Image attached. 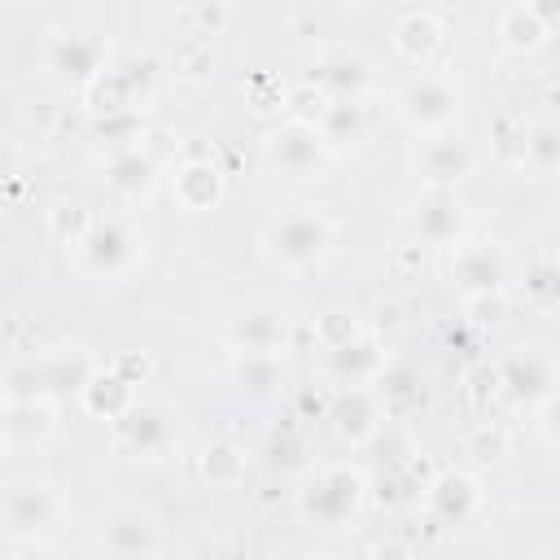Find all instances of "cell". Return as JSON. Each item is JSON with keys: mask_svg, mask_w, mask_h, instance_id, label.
Returning <instances> with one entry per match:
<instances>
[{"mask_svg": "<svg viewBox=\"0 0 560 560\" xmlns=\"http://www.w3.org/2000/svg\"><path fill=\"white\" fill-rule=\"evenodd\" d=\"M258 249L280 271H311L337 249V219L319 206H293L262 228Z\"/></svg>", "mask_w": 560, "mask_h": 560, "instance_id": "obj_1", "label": "cell"}, {"mask_svg": "<svg viewBox=\"0 0 560 560\" xmlns=\"http://www.w3.org/2000/svg\"><path fill=\"white\" fill-rule=\"evenodd\" d=\"M368 499V477L354 464H324L298 490V512L311 529H346Z\"/></svg>", "mask_w": 560, "mask_h": 560, "instance_id": "obj_2", "label": "cell"}, {"mask_svg": "<svg viewBox=\"0 0 560 560\" xmlns=\"http://www.w3.org/2000/svg\"><path fill=\"white\" fill-rule=\"evenodd\" d=\"M394 109L416 136L451 131L464 114V83L451 70H420L398 88Z\"/></svg>", "mask_w": 560, "mask_h": 560, "instance_id": "obj_3", "label": "cell"}, {"mask_svg": "<svg viewBox=\"0 0 560 560\" xmlns=\"http://www.w3.org/2000/svg\"><path fill=\"white\" fill-rule=\"evenodd\" d=\"M92 372H96V363L79 346H61V350L39 354V359H13L4 368V398H61V394H79Z\"/></svg>", "mask_w": 560, "mask_h": 560, "instance_id": "obj_4", "label": "cell"}, {"mask_svg": "<svg viewBox=\"0 0 560 560\" xmlns=\"http://www.w3.org/2000/svg\"><path fill=\"white\" fill-rule=\"evenodd\" d=\"M66 503L44 477H13L0 494V529L9 542H39L57 529Z\"/></svg>", "mask_w": 560, "mask_h": 560, "instance_id": "obj_5", "label": "cell"}, {"mask_svg": "<svg viewBox=\"0 0 560 560\" xmlns=\"http://www.w3.org/2000/svg\"><path fill=\"white\" fill-rule=\"evenodd\" d=\"M114 438L136 459H166L184 438V416L166 398H136L114 420Z\"/></svg>", "mask_w": 560, "mask_h": 560, "instance_id": "obj_6", "label": "cell"}, {"mask_svg": "<svg viewBox=\"0 0 560 560\" xmlns=\"http://www.w3.org/2000/svg\"><path fill=\"white\" fill-rule=\"evenodd\" d=\"M262 158H267V166H271L276 175H284V179H319V175L328 171V162H332V149H328V140L319 136L315 122H306V118H284V122L267 127V136H262Z\"/></svg>", "mask_w": 560, "mask_h": 560, "instance_id": "obj_7", "label": "cell"}, {"mask_svg": "<svg viewBox=\"0 0 560 560\" xmlns=\"http://www.w3.org/2000/svg\"><path fill=\"white\" fill-rule=\"evenodd\" d=\"M74 262L92 280H122L140 262V236L127 219H114V214L92 219V228L74 245Z\"/></svg>", "mask_w": 560, "mask_h": 560, "instance_id": "obj_8", "label": "cell"}, {"mask_svg": "<svg viewBox=\"0 0 560 560\" xmlns=\"http://www.w3.org/2000/svg\"><path fill=\"white\" fill-rule=\"evenodd\" d=\"M153 74H158V61H153V57H140V52H131V57L105 66V70L83 88L88 114H92V118H109V114L136 109V105L149 96Z\"/></svg>", "mask_w": 560, "mask_h": 560, "instance_id": "obj_9", "label": "cell"}, {"mask_svg": "<svg viewBox=\"0 0 560 560\" xmlns=\"http://www.w3.org/2000/svg\"><path fill=\"white\" fill-rule=\"evenodd\" d=\"M499 381H503V394L538 407L560 385V354L542 341H521L499 359Z\"/></svg>", "mask_w": 560, "mask_h": 560, "instance_id": "obj_10", "label": "cell"}, {"mask_svg": "<svg viewBox=\"0 0 560 560\" xmlns=\"http://www.w3.org/2000/svg\"><path fill=\"white\" fill-rule=\"evenodd\" d=\"M105 66H109V44L101 35H88V31H61L44 48V70L57 88L83 92Z\"/></svg>", "mask_w": 560, "mask_h": 560, "instance_id": "obj_11", "label": "cell"}, {"mask_svg": "<svg viewBox=\"0 0 560 560\" xmlns=\"http://www.w3.org/2000/svg\"><path fill=\"white\" fill-rule=\"evenodd\" d=\"M472 166H477L472 140H464L455 127L438 131V136H420V144L411 153V175L424 188H455L472 175Z\"/></svg>", "mask_w": 560, "mask_h": 560, "instance_id": "obj_12", "label": "cell"}, {"mask_svg": "<svg viewBox=\"0 0 560 560\" xmlns=\"http://www.w3.org/2000/svg\"><path fill=\"white\" fill-rule=\"evenodd\" d=\"M407 228L420 245H459L468 232V206L455 188H424L407 210Z\"/></svg>", "mask_w": 560, "mask_h": 560, "instance_id": "obj_13", "label": "cell"}, {"mask_svg": "<svg viewBox=\"0 0 560 560\" xmlns=\"http://www.w3.org/2000/svg\"><path fill=\"white\" fill-rule=\"evenodd\" d=\"M96 551L101 556H118V560H136V556H158L162 551V529L149 512L140 508H109L96 525Z\"/></svg>", "mask_w": 560, "mask_h": 560, "instance_id": "obj_14", "label": "cell"}, {"mask_svg": "<svg viewBox=\"0 0 560 560\" xmlns=\"http://www.w3.org/2000/svg\"><path fill=\"white\" fill-rule=\"evenodd\" d=\"M451 284L455 293H503L508 284V254L499 241H459L451 254Z\"/></svg>", "mask_w": 560, "mask_h": 560, "instance_id": "obj_15", "label": "cell"}, {"mask_svg": "<svg viewBox=\"0 0 560 560\" xmlns=\"http://www.w3.org/2000/svg\"><path fill=\"white\" fill-rule=\"evenodd\" d=\"M223 341L232 350H262V354H284L289 350V315L267 306V302H249L236 306L223 324Z\"/></svg>", "mask_w": 560, "mask_h": 560, "instance_id": "obj_16", "label": "cell"}, {"mask_svg": "<svg viewBox=\"0 0 560 560\" xmlns=\"http://www.w3.org/2000/svg\"><path fill=\"white\" fill-rule=\"evenodd\" d=\"M385 402L376 394V385H341L332 398H328V424L341 442L359 446L368 438H376L381 420H385Z\"/></svg>", "mask_w": 560, "mask_h": 560, "instance_id": "obj_17", "label": "cell"}, {"mask_svg": "<svg viewBox=\"0 0 560 560\" xmlns=\"http://www.w3.org/2000/svg\"><path fill=\"white\" fill-rule=\"evenodd\" d=\"M311 83L324 96H368L372 92V61L359 48H319L311 61Z\"/></svg>", "mask_w": 560, "mask_h": 560, "instance_id": "obj_18", "label": "cell"}, {"mask_svg": "<svg viewBox=\"0 0 560 560\" xmlns=\"http://www.w3.org/2000/svg\"><path fill=\"white\" fill-rule=\"evenodd\" d=\"M315 127H319V136L328 140L332 158L363 149V140L372 136V109H368V96H328V105L319 109Z\"/></svg>", "mask_w": 560, "mask_h": 560, "instance_id": "obj_19", "label": "cell"}, {"mask_svg": "<svg viewBox=\"0 0 560 560\" xmlns=\"http://www.w3.org/2000/svg\"><path fill=\"white\" fill-rule=\"evenodd\" d=\"M477 503H481V486H477V477L464 472V468H446V472H438V477L429 481V490H424V508H429V516H433L438 525H446V529L464 525V521L477 512Z\"/></svg>", "mask_w": 560, "mask_h": 560, "instance_id": "obj_20", "label": "cell"}, {"mask_svg": "<svg viewBox=\"0 0 560 560\" xmlns=\"http://www.w3.org/2000/svg\"><path fill=\"white\" fill-rule=\"evenodd\" d=\"M385 368H389V359H385V350L372 332H359V337L324 350V372L337 385H372Z\"/></svg>", "mask_w": 560, "mask_h": 560, "instance_id": "obj_21", "label": "cell"}, {"mask_svg": "<svg viewBox=\"0 0 560 560\" xmlns=\"http://www.w3.org/2000/svg\"><path fill=\"white\" fill-rule=\"evenodd\" d=\"M52 429H57V407H52V398H4V420H0L4 451L39 446V442L52 438Z\"/></svg>", "mask_w": 560, "mask_h": 560, "instance_id": "obj_22", "label": "cell"}, {"mask_svg": "<svg viewBox=\"0 0 560 560\" xmlns=\"http://www.w3.org/2000/svg\"><path fill=\"white\" fill-rule=\"evenodd\" d=\"M228 381L245 394V398H276L289 385V368L280 354H262V350H232L228 359Z\"/></svg>", "mask_w": 560, "mask_h": 560, "instance_id": "obj_23", "label": "cell"}, {"mask_svg": "<svg viewBox=\"0 0 560 560\" xmlns=\"http://www.w3.org/2000/svg\"><path fill=\"white\" fill-rule=\"evenodd\" d=\"M153 179H158V158L140 144L118 149V153L105 158V188L127 197V201H140L153 188Z\"/></svg>", "mask_w": 560, "mask_h": 560, "instance_id": "obj_24", "label": "cell"}, {"mask_svg": "<svg viewBox=\"0 0 560 560\" xmlns=\"http://www.w3.org/2000/svg\"><path fill=\"white\" fill-rule=\"evenodd\" d=\"M389 39H394V52H398L407 66H420V70H424V66L438 57V48H442V22H438L433 13H424V9H416V13H402V18L394 22Z\"/></svg>", "mask_w": 560, "mask_h": 560, "instance_id": "obj_25", "label": "cell"}, {"mask_svg": "<svg viewBox=\"0 0 560 560\" xmlns=\"http://www.w3.org/2000/svg\"><path fill=\"white\" fill-rule=\"evenodd\" d=\"M136 398H140V394H136V381H127L118 368H96V372L88 376V385L79 389L83 411H88V416H101V420H109V424H114Z\"/></svg>", "mask_w": 560, "mask_h": 560, "instance_id": "obj_26", "label": "cell"}, {"mask_svg": "<svg viewBox=\"0 0 560 560\" xmlns=\"http://www.w3.org/2000/svg\"><path fill=\"white\" fill-rule=\"evenodd\" d=\"M494 35H499V44L508 48V52H516V57H525V52H538L542 44H547V35H551V26L525 4V0H512L503 13H499V22H494Z\"/></svg>", "mask_w": 560, "mask_h": 560, "instance_id": "obj_27", "label": "cell"}, {"mask_svg": "<svg viewBox=\"0 0 560 560\" xmlns=\"http://www.w3.org/2000/svg\"><path fill=\"white\" fill-rule=\"evenodd\" d=\"M516 158H521V166H529L542 179L560 175V118H534L529 127H521Z\"/></svg>", "mask_w": 560, "mask_h": 560, "instance_id": "obj_28", "label": "cell"}, {"mask_svg": "<svg viewBox=\"0 0 560 560\" xmlns=\"http://www.w3.org/2000/svg\"><path fill=\"white\" fill-rule=\"evenodd\" d=\"M175 201L184 210H214L223 201V175L214 162H184L175 171Z\"/></svg>", "mask_w": 560, "mask_h": 560, "instance_id": "obj_29", "label": "cell"}, {"mask_svg": "<svg viewBox=\"0 0 560 560\" xmlns=\"http://www.w3.org/2000/svg\"><path fill=\"white\" fill-rule=\"evenodd\" d=\"M372 385H376V394H381V402H385L389 416H407V411H416L429 398L424 394V381L411 368H385Z\"/></svg>", "mask_w": 560, "mask_h": 560, "instance_id": "obj_30", "label": "cell"}, {"mask_svg": "<svg viewBox=\"0 0 560 560\" xmlns=\"http://www.w3.org/2000/svg\"><path fill=\"white\" fill-rule=\"evenodd\" d=\"M245 468H249V459H245V446H236V442H214L201 455V477L210 486H219V490L241 486L245 481Z\"/></svg>", "mask_w": 560, "mask_h": 560, "instance_id": "obj_31", "label": "cell"}, {"mask_svg": "<svg viewBox=\"0 0 560 560\" xmlns=\"http://www.w3.org/2000/svg\"><path fill=\"white\" fill-rule=\"evenodd\" d=\"M92 228V214L83 210V206H70V201H61L52 214H48V232H52V241H61V245H79L83 241V232Z\"/></svg>", "mask_w": 560, "mask_h": 560, "instance_id": "obj_32", "label": "cell"}, {"mask_svg": "<svg viewBox=\"0 0 560 560\" xmlns=\"http://www.w3.org/2000/svg\"><path fill=\"white\" fill-rule=\"evenodd\" d=\"M96 140H109V144H114L109 153H118V149H131V144L140 140V122H136V109H127V114H109V118H96Z\"/></svg>", "mask_w": 560, "mask_h": 560, "instance_id": "obj_33", "label": "cell"}, {"mask_svg": "<svg viewBox=\"0 0 560 560\" xmlns=\"http://www.w3.org/2000/svg\"><path fill=\"white\" fill-rule=\"evenodd\" d=\"M464 315L472 328H499L508 319V302H503V293H472V298H464Z\"/></svg>", "mask_w": 560, "mask_h": 560, "instance_id": "obj_34", "label": "cell"}, {"mask_svg": "<svg viewBox=\"0 0 560 560\" xmlns=\"http://www.w3.org/2000/svg\"><path fill=\"white\" fill-rule=\"evenodd\" d=\"M363 328L350 319V315H341V311H328L324 319H319V341H324V350L328 346H341V341H350V337H359Z\"/></svg>", "mask_w": 560, "mask_h": 560, "instance_id": "obj_35", "label": "cell"}, {"mask_svg": "<svg viewBox=\"0 0 560 560\" xmlns=\"http://www.w3.org/2000/svg\"><path fill=\"white\" fill-rule=\"evenodd\" d=\"M468 398L477 402V407H486V398H494L499 389H503V381H499V363L490 368V363H481V368H472V376H468Z\"/></svg>", "mask_w": 560, "mask_h": 560, "instance_id": "obj_36", "label": "cell"}, {"mask_svg": "<svg viewBox=\"0 0 560 560\" xmlns=\"http://www.w3.org/2000/svg\"><path fill=\"white\" fill-rule=\"evenodd\" d=\"M538 429H542V438L560 442V385L538 402Z\"/></svg>", "mask_w": 560, "mask_h": 560, "instance_id": "obj_37", "label": "cell"}, {"mask_svg": "<svg viewBox=\"0 0 560 560\" xmlns=\"http://www.w3.org/2000/svg\"><path fill=\"white\" fill-rule=\"evenodd\" d=\"M114 368H118V372H122L127 381H136V385H140V381L149 376V359H144V354H131V359H118Z\"/></svg>", "mask_w": 560, "mask_h": 560, "instance_id": "obj_38", "label": "cell"}, {"mask_svg": "<svg viewBox=\"0 0 560 560\" xmlns=\"http://www.w3.org/2000/svg\"><path fill=\"white\" fill-rule=\"evenodd\" d=\"M525 4H529V9H534V13H538L547 26H551V31L560 26V0H525Z\"/></svg>", "mask_w": 560, "mask_h": 560, "instance_id": "obj_39", "label": "cell"}]
</instances>
